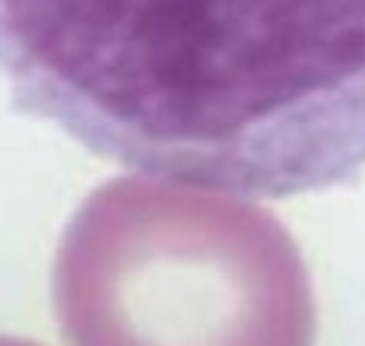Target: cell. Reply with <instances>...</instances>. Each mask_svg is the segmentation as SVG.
<instances>
[{
  "label": "cell",
  "mask_w": 365,
  "mask_h": 346,
  "mask_svg": "<svg viewBox=\"0 0 365 346\" xmlns=\"http://www.w3.org/2000/svg\"><path fill=\"white\" fill-rule=\"evenodd\" d=\"M71 346H313L295 239L267 209L157 175L96 187L53 267Z\"/></svg>",
  "instance_id": "cell-2"
},
{
  "label": "cell",
  "mask_w": 365,
  "mask_h": 346,
  "mask_svg": "<svg viewBox=\"0 0 365 346\" xmlns=\"http://www.w3.org/2000/svg\"><path fill=\"white\" fill-rule=\"evenodd\" d=\"M0 346H40L31 340H19V337H0Z\"/></svg>",
  "instance_id": "cell-3"
},
{
  "label": "cell",
  "mask_w": 365,
  "mask_h": 346,
  "mask_svg": "<svg viewBox=\"0 0 365 346\" xmlns=\"http://www.w3.org/2000/svg\"><path fill=\"white\" fill-rule=\"evenodd\" d=\"M0 77L141 175L295 196L365 172V0H0Z\"/></svg>",
  "instance_id": "cell-1"
}]
</instances>
